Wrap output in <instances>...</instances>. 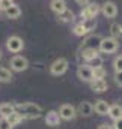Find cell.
Masks as SVG:
<instances>
[{
	"mask_svg": "<svg viewBox=\"0 0 122 129\" xmlns=\"http://www.w3.org/2000/svg\"><path fill=\"white\" fill-rule=\"evenodd\" d=\"M113 66H115V71L116 72H122V56H118L113 62Z\"/></svg>",
	"mask_w": 122,
	"mask_h": 129,
	"instance_id": "4316f807",
	"label": "cell"
},
{
	"mask_svg": "<svg viewBox=\"0 0 122 129\" xmlns=\"http://www.w3.org/2000/svg\"><path fill=\"white\" fill-rule=\"evenodd\" d=\"M110 33H112L110 38H113V39L118 41V38L122 36V26L119 24V23H113V24L110 26Z\"/></svg>",
	"mask_w": 122,
	"mask_h": 129,
	"instance_id": "44dd1931",
	"label": "cell"
},
{
	"mask_svg": "<svg viewBox=\"0 0 122 129\" xmlns=\"http://www.w3.org/2000/svg\"><path fill=\"white\" fill-rule=\"evenodd\" d=\"M101 39H103V38H101L99 35H89V36L83 41L80 50H82V51H83V50H98Z\"/></svg>",
	"mask_w": 122,
	"mask_h": 129,
	"instance_id": "277c9868",
	"label": "cell"
},
{
	"mask_svg": "<svg viewBox=\"0 0 122 129\" xmlns=\"http://www.w3.org/2000/svg\"><path fill=\"white\" fill-rule=\"evenodd\" d=\"M29 68V62L26 57L23 56H15L11 59V69L15 71V72H23Z\"/></svg>",
	"mask_w": 122,
	"mask_h": 129,
	"instance_id": "8992f818",
	"label": "cell"
},
{
	"mask_svg": "<svg viewBox=\"0 0 122 129\" xmlns=\"http://www.w3.org/2000/svg\"><path fill=\"white\" fill-rule=\"evenodd\" d=\"M118 47H119V42L116 39H113V38H103L101 42H99L98 51L112 54V53H116L118 51Z\"/></svg>",
	"mask_w": 122,
	"mask_h": 129,
	"instance_id": "7a4b0ae2",
	"label": "cell"
},
{
	"mask_svg": "<svg viewBox=\"0 0 122 129\" xmlns=\"http://www.w3.org/2000/svg\"><path fill=\"white\" fill-rule=\"evenodd\" d=\"M14 5V2H11V0H0V9L2 11H6L8 8H11Z\"/></svg>",
	"mask_w": 122,
	"mask_h": 129,
	"instance_id": "83f0119b",
	"label": "cell"
},
{
	"mask_svg": "<svg viewBox=\"0 0 122 129\" xmlns=\"http://www.w3.org/2000/svg\"><path fill=\"white\" fill-rule=\"evenodd\" d=\"M0 129H12V126L6 119H0Z\"/></svg>",
	"mask_w": 122,
	"mask_h": 129,
	"instance_id": "f546056e",
	"label": "cell"
},
{
	"mask_svg": "<svg viewBox=\"0 0 122 129\" xmlns=\"http://www.w3.org/2000/svg\"><path fill=\"white\" fill-rule=\"evenodd\" d=\"M14 107H15V111L18 114H21L23 119H39L42 114V108L33 102H23V104H17Z\"/></svg>",
	"mask_w": 122,
	"mask_h": 129,
	"instance_id": "6da1fadb",
	"label": "cell"
},
{
	"mask_svg": "<svg viewBox=\"0 0 122 129\" xmlns=\"http://www.w3.org/2000/svg\"><path fill=\"white\" fill-rule=\"evenodd\" d=\"M50 6H51L53 12H56L57 15H60L63 11H66V3H65L63 0H53V2L50 3Z\"/></svg>",
	"mask_w": 122,
	"mask_h": 129,
	"instance_id": "d6986e66",
	"label": "cell"
},
{
	"mask_svg": "<svg viewBox=\"0 0 122 129\" xmlns=\"http://www.w3.org/2000/svg\"><path fill=\"white\" fill-rule=\"evenodd\" d=\"M101 12L104 14L106 18H115L118 15V6L113 2H106L101 8Z\"/></svg>",
	"mask_w": 122,
	"mask_h": 129,
	"instance_id": "30bf717a",
	"label": "cell"
},
{
	"mask_svg": "<svg viewBox=\"0 0 122 129\" xmlns=\"http://www.w3.org/2000/svg\"><path fill=\"white\" fill-rule=\"evenodd\" d=\"M109 108H110V105L106 101H103V99H98L95 102V105H93V111L96 114H99V116H107L109 114Z\"/></svg>",
	"mask_w": 122,
	"mask_h": 129,
	"instance_id": "4fadbf2b",
	"label": "cell"
},
{
	"mask_svg": "<svg viewBox=\"0 0 122 129\" xmlns=\"http://www.w3.org/2000/svg\"><path fill=\"white\" fill-rule=\"evenodd\" d=\"M106 69L104 68H95V69H92V78L93 80H104V77H106Z\"/></svg>",
	"mask_w": 122,
	"mask_h": 129,
	"instance_id": "d4e9b609",
	"label": "cell"
},
{
	"mask_svg": "<svg viewBox=\"0 0 122 129\" xmlns=\"http://www.w3.org/2000/svg\"><path fill=\"white\" fill-rule=\"evenodd\" d=\"M15 111V107L12 104H0V116L2 119H8Z\"/></svg>",
	"mask_w": 122,
	"mask_h": 129,
	"instance_id": "e0dca14e",
	"label": "cell"
},
{
	"mask_svg": "<svg viewBox=\"0 0 122 129\" xmlns=\"http://www.w3.org/2000/svg\"><path fill=\"white\" fill-rule=\"evenodd\" d=\"M12 78H14V77H12L11 71L6 69V68H3V66H0V81H2V83H11Z\"/></svg>",
	"mask_w": 122,
	"mask_h": 129,
	"instance_id": "ffe728a7",
	"label": "cell"
},
{
	"mask_svg": "<svg viewBox=\"0 0 122 129\" xmlns=\"http://www.w3.org/2000/svg\"><path fill=\"white\" fill-rule=\"evenodd\" d=\"M77 77L85 83H91L93 80L92 78V68L88 66V64H80L78 69H77Z\"/></svg>",
	"mask_w": 122,
	"mask_h": 129,
	"instance_id": "9c48e42d",
	"label": "cell"
},
{
	"mask_svg": "<svg viewBox=\"0 0 122 129\" xmlns=\"http://www.w3.org/2000/svg\"><path fill=\"white\" fill-rule=\"evenodd\" d=\"M88 66H91L92 69H95V68H103V59H101L99 56H96L95 59H92L91 62H88Z\"/></svg>",
	"mask_w": 122,
	"mask_h": 129,
	"instance_id": "484cf974",
	"label": "cell"
},
{
	"mask_svg": "<svg viewBox=\"0 0 122 129\" xmlns=\"http://www.w3.org/2000/svg\"><path fill=\"white\" fill-rule=\"evenodd\" d=\"M59 123H60V117H59V113L57 111L51 110V111H48L45 114V125L47 126L56 128V126H59Z\"/></svg>",
	"mask_w": 122,
	"mask_h": 129,
	"instance_id": "8fae6325",
	"label": "cell"
},
{
	"mask_svg": "<svg viewBox=\"0 0 122 129\" xmlns=\"http://www.w3.org/2000/svg\"><path fill=\"white\" fill-rule=\"evenodd\" d=\"M98 129H113L110 125H107V123H103V125H99L98 126Z\"/></svg>",
	"mask_w": 122,
	"mask_h": 129,
	"instance_id": "d6a6232c",
	"label": "cell"
},
{
	"mask_svg": "<svg viewBox=\"0 0 122 129\" xmlns=\"http://www.w3.org/2000/svg\"><path fill=\"white\" fill-rule=\"evenodd\" d=\"M66 69H68V60L66 59H57V60H54L51 66H50V72L53 74V75H62V74H65L66 72Z\"/></svg>",
	"mask_w": 122,
	"mask_h": 129,
	"instance_id": "52a82bcc",
	"label": "cell"
},
{
	"mask_svg": "<svg viewBox=\"0 0 122 129\" xmlns=\"http://www.w3.org/2000/svg\"><path fill=\"white\" fill-rule=\"evenodd\" d=\"M115 81H116L119 86H122V72H116V74H115Z\"/></svg>",
	"mask_w": 122,
	"mask_h": 129,
	"instance_id": "1f68e13d",
	"label": "cell"
},
{
	"mask_svg": "<svg viewBox=\"0 0 122 129\" xmlns=\"http://www.w3.org/2000/svg\"><path fill=\"white\" fill-rule=\"evenodd\" d=\"M5 14H6V17L8 18H11V20H15V18H20V15H21V9H20V6L18 5H12L11 8H8L6 11H5Z\"/></svg>",
	"mask_w": 122,
	"mask_h": 129,
	"instance_id": "2e32d148",
	"label": "cell"
},
{
	"mask_svg": "<svg viewBox=\"0 0 122 129\" xmlns=\"http://www.w3.org/2000/svg\"><path fill=\"white\" fill-rule=\"evenodd\" d=\"M98 12H99V6H98L96 3H88V5L82 9L80 15H82L83 20H88V18H96Z\"/></svg>",
	"mask_w": 122,
	"mask_h": 129,
	"instance_id": "ba28073f",
	"label": "cell"
},
{
	"mask_svg": "<svg viewBox=\"0 0 122 129\" xmlns=\"http://www.w3.org/2000/svg\"><path fill=\"white\" fill-rule=\"evenodd\" d=\"M57 18L60 20L62 23H68V21H72L74 20V14H72V11H69L66 8V11H63L60 15H57Z\"/></svg>",
	"mask_w": 122,
	"mask_h": 129,
	"instance_id": "cb8c5ba5",
	"label": "cell"
},
{
	"mask_svg": "<svg viewBox=\"0 0 122 129\" xmlns=\"http://www.w3.org/2000/svg\"><path fill=\"white\" fill-rule=\"evenodd\" d=\"M113 129H122V117L121 119H118V120H115V123H113Z\"/></svg>",
	"mask_w": 122,
	"mask_h": 129,
	"instance_id": "4dcf8cb0",
	"label": "cell"
},
{
	"mask_svg": "<svg viewBox=\"0 0 122 129\" xmlns=\"http://www.w3.org/2000/svg\"><path fill=\"white\" fill-rule=\"evenodd\" d=\"M107 83H106V80H92L91 81V89L93 92H96V93H103V92H106L107 90Z\"/></svg>",
	"mask_w": 122,
	"mask_h": 129,
	"instance_id": "5bb4252c",
	"label": "cell"
},
{
	"mask_svg": "<svg viewBox=\"0 0 122 129\" xmlns=\"http://www.w3.org/2000/svg\"><path fill=\"white\" fill-rule=\"evenodd\" d=\"M107 116H110L113 120L121 119L122 117V105H119V104H113V105H110V108H109V114H107Z\"/></svg>",
	"mask_w": 122,
	"mask_h": 129,
	"instance_id": "9a60e30c",
	"label": "cell"
},
{
	"mask_svg": "<svg viewBox=\"0 0 122 129\" xmlns=\"http://www.w3.org/2000/svg\"><path fill=\"white\" fill-rule=\"evenodd\" d=\"M0 57H2V53H0Z\"/></svg>",
	"mask_w": 122,
	"mask_h": 129,
	"instance_id": "836d02e7",
	"label": "cell"
},
{
	"mask_svg": "<svg viewBox=\"0 0 122 129\" xmlns=\"http://www.w3.org/2000/svg\"><path fill=\"white\" fill-rule=\"evenodd\" d=\"M74 35H77V36H83L85 35V32H83V27H82V24H77L75 27H74Z\"/></svg>",
	"mask_w": 122,
	"mask_h": 129,
	"instance_id": "f1b7e54d",
	"label": "cell"
},
{
	"mask_svg": "<svg viewBox=\"0 0 122 129\" xmlns=\"http://www.w3.org/2000/svg\"><path fill=\"white\" fill-rule=\"evenodd\" d=\"M57 113H59L60 120H72L77 116V111H75V108L71 104H63L60 108H59Z\"/></svg>",
	"mask_w": 122,
	"mask_h": 129,
	"instance_id": "5b68a950",
	"label": "cell"
},
{
	"mask_svg": "<svg viewBox=\"0 0 122 129\" xmlns=\"http://www.w3.org/2000/svg\"><path fill=\"white\" fill-rule=\"evenodd\" d=\"M6 48L11 53H20L24 48V42H23V39L20 36H11L6 41Z\"/></svg>",
	"mask_w": 122,
	"mask_h": 129,
	"instance_id": "3957f363",
	"label": "cell"
},
{
	"mask_svg": "<svg viewBox=\"0 0 122 129\" xmlns=\"http://www.w3.org/2000/svg\"><path fill=\"white\" fill-rule=\"evenodd\" d=\"M8 122H9V125L11 126H15V125H18V123H21L23 122V117H21V114H18L17 111H14L8 119H6Z\"/></svg>",
	"mask_w": 122,
	"mask_h": 129,
	"instance_id": "7402d4cb",
	"label": "cell"
},
{
	"mask_svg": "<svg viewBox=\"0 0 122 129\" xmlns=\"http://www.w3.org/2000/svg\"><path fill=\"white\" fill-rule=\"evenodd\" d=\"M82 56H83V59L86 62H91L92 59H95L96 56H99V53H98V50H83Z\"/></svg>",
	"mask_w": 122,
	"mask_h": 129,
	"instance_id": "603a6c76",
	"label": "cell"
},
{
	"mask_svg": "<svg viewBox=\"0 0 122 129\" xmlns=\"http://www.w3.org/2000/svg\"><path fill=\"white\" fill-rule=\"evenodd\" d=\"M75 111L78 114L85 116V117H89V116H92V113H93V105H92L91 102H88V101H83V102L78 104V108Z\"/></svg>",
	"mask_w": 122,
	"mask_h": 129,
	"instance_id": "7c38bea8",
	"label": "cell"
},
{
	"mask_svg": "<svg viewBox=\"0 0 122 129\" xmlns=\"http://www.w3.org/2000/svg\"><path fill=\"white\" fill-rule=\"evenodd\" d=\"M80 24H82L83 32H85V35H86V33H91L92 30L96 27V20H95V18H88V20H83Z\"/></svg>",
	"mask_w": 122,
	"mask_h": 129,
	"instance_id": "ac0fdd59",
	"label": "cell"
}]
</instances>
